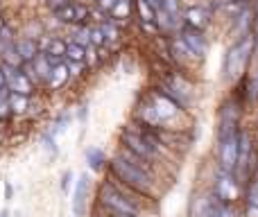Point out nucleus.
I'll return each instance as SVG.
<instances>
[{
	"instance_id": "24",
	"label": "nucleus",
	"mask_w": 258,
	"mask_h": 217,
	"mask_svg": "<svg viewBox=\"0 0 258 217\" xmlns=\"http://www.w3.org/2000/svg\"><path fill=\"white\" fill-rule=\"evenodd\" d=\"M247 204L258 206V179H254V181L247 186Z\"/></svg>"
},
{
	"instance_id": "9",
	"label": "nucleus",
	"mask_w": 258,
	"mask_h": 217,
	"mask_svg": "<svg viewBox=\"0 0 258 217\" xmlns=\"http://www.w3.org/2000/svg\"><path fill=\"white\" fill-rule=\"evenodd\" d=\"M183 25L204 32L211 25V12L206 7H202V5H192V7H188L183 12Z\"/></svg>"
},
{
	"instance_id": "32",
	"label": "nucleus",
	"mask_w": 258,
	"mask_h": 217,
	"mask_svg": "<svg viewBox=\"0 0 258 217\" xmlns=\"http://www.w3.org/2000/svg\"><path fill=\"white\" fill-rule=\"evenodd\" d=\"M145 3H150L154 9H159V7H161V0H145Z\"/></svg>"
},
{
	"instance_id": "33",
	"label": "nucleus",
	"mask_w": 258,
	"mask_h": 217,
	"mask_svg": "<svg viewBox=\"0 0 258 217\" xmlns=\"http://www.w3.org/2000/svg\"><path fill=\"white\" fill-rule=\"evenodd\" d=\"M0 217H9V213L7 210H0Z\"/></svg>"
},
{
	"instance_id": "27",
	"label": "nucleus",
	"mask_w": 258,
	"mask_h": 217,
	"mask_svg": "<svg viewBox=\"0 0 258 217\" xmlns=\"http://www.w3.org/2000/svg\"><path fill=\"white\" fill-rule=\"evenodd\" d=\"M43 145H45V150H48V152L57 154V145H54V133H52V131L45 133V136H43Z\"/></svg>"
},
{
	"instance_id": "7",
	"label": "nucleus",
	"mask_w": 258,
	"mask_h": 217,
	"mask_svg": "<svg viewBox=\"0 0 258 217\" xmlns=\"http://www.w3.org/2000/svg\"><path fill=\"white\" fill-rule=\"evenodd\" d=\"M5 75H7V89L9 93H18V95H25V98H30L32 93H34V84H32V77L27 75L23 68H9L5 66Z\"/></svg>"
},
{
	"instance_id": "14",
	"label": "nucleus",
	"mask_w": 258,
	"mask_h": 217,
	"mask_svg": "<svg viewBox=\"0 0 258 217\" xmlns=\"http://www.w3.org/2000/svg\"><path fill=\"white\" fill-rule=\"evenodd\" d=\"M66 61L68 63H84L86 61V48L75 41H68V50H66Z\"/></svg>"
},
{
	"instance_id": "21",
	"label": "nucleus",
	"mask_w": 258,
	"mask_h": 217,
	"mask_svg": "<svg viewBox=\"0 0 258 217\" xmlns=\"http://www.w3.org/2000/svg\"><path fill=\"white\" fill-rule=\"evenodd\" d=\"M54 18H57L59 23H77L75 18V5H66V7H61L59 12H54Z\"/></svg>"
},
{
	"instance_id": "11",
	"label": "nucleus",
	"mask_w": 258,
	"mask_h": 217,
	"mask_svg": "<svg viewBox=\"0 0 258 217\" xmlns=\"http://www.w3.org/2000/svg\"><path fill=\"white\" fill-rule=\"evenodd\" d=\"M68 77H71V63H59V66H54L52 68V73H50V77H48V89H52V91H57V89H61L63 84L68 82Z\"/></svg>"
},
{
	"instance_id": "16",
	"label": "nucleus",
	"mask_w": 258,
	"mask_h": 217,
	"mask_svg": "<svg viewBox=\"0 0 258 217\" xmlns=\"http://www.w3.org/2000/svg\"><path fill=\"white\" fill-rule=\"evenodd\" d=\"M66 50H68V41L63 39H48V43H45V54H52V57L66 59Z\"/></svg>"
},
{
	"instance_id": "15",
	"label": "nucleus",
	"mask_w": 258,
	"mask_h": 217,
	"mask_svg": "<svg viewBox=\"0 0 258 217\" xmlns=\"http://www.w3.org/2000/svg\"><path fill=\"white\" fill-rule=\"evenodd\" d=\"M86 163H89L91 170H100L107 163V154L102 150H98V147H89L86 150Z\"/></svg>"
},
{
	"instance_id": "12",
	"label": "nucleus",
	"mask_w": 258,
	"mask_h": 217,
	"mask_svg": "<svg viewBox=\"0 0 258 217\" xmlns=\"http://www.w3.org/2000/svg\"><path fill=\"white\" fill-rule=\"evenodd\" d=\"M14 45H16L18 54H21L23 63H32L36 57H39V45H36L34 39H21V41H14Z\"/></svg>"
},
{
	"instance_id": "1",
	"label": "nucleus",
	"mask_w": 258,
	"mask_h": 217,
	"mask_svg": "<svg viewBox=\"0 0 258 217\" xmlns=\"http://www.w3.org/2000/svg\"><path fill=\"white\" fill-rule=\"evenodd\" d=\"M109 170L111 177L116 179L120 186L134 190L141 197H152L154 195V170L152 163L138 159L132 152H120L118 156H113L109 161Z\"/></svg>"
},
{
	"instance_id": "2",
	"label": "nucleus",
	"mask_w": 258,
	"mask_h": 217,
	"mask_svg": "<svg viewBox=\"0 0 258 217\" xmlns=\"http://www.w3.org/2000/svg\"><path fill=\"white\" fill-rule=\"evenodd\" d=\"M181 107L174 102L172 98L163 93V91H152L141 104H138V120H141L145 127H152V129H165L163 124H168L170 120H174L179 113H181Z\"/></svg>"
},
{
	"instance_id": "34",
	"label": "nucleus",
	"mask_w": 258,
	"mask_h": 217,
	"mask_svg": "<svg viewBox=\"0 0 258 217\" xmlns=\"http://www.w3.org/2000/svg\"><path fill=\"white\" fill-rule=\"evenodd\" d=\"M3 25H5V23H3V18H0V30H3Z\"/></svg>"
},
{
	"instance_id": "25",
	"label": "nucleus",
	"mask_w": 258,
	"mask_h": 217,
	"mask_svg": "<svg viewBox=\"0 0 258 217\" xmlns=\"http://www.w3.org/2000/svg\"><path fill=\"white\" fill-rule=\"evenodd\" d=\"M75 5V18H77V23H84L86 18L91 16V9L86 7V5H82V3H73Z\"/></svg>"
},
{
	"instance_id": "19",
	"label": "nucleus",
	"mask_w": 258,
	"mask_h": 217,
	"mask_svg": "<svg viewBox=\"0 0 258 217\" xmlns=\"http://www.w3.org/2000/svg\"><path fill=\"white\" fill-rule=\"evenodd\" d=\"M27 102H30V100H27L25 95L9 93V109H12V113H23V111L27 109Z\"/></svg>"
},
{
	"instance_id": "18",
	"label": "nucleus",
	"mask_w": 258,
	"mask_h": 217,
	"mask_svg": "<svg viewBox=\"0 0 258 217\" xmlns=\"http://www.w3.org/2000/svg\"><path fill=\"white\" fill-rule=\"evenodd\" d=\"M129 12H132V0H120V3L113 7V12H111L113 23H116V21H127Z\"/></svg>"
},
{
	"instance_id": "30",
	"label": "nucleus",
	"mask_w": 258,
	"mask_h": 217,
	"mask_svg": "<svg viewBox=\"0 0 258 217\" xmlns=\"http://www.w3.org/2000/svg\"><path fill=\"white\" fill-rule=\"evenodd\" d=\"M245 217H258V206H254V204H247V208H245Z\"/></svg>"
},
{
	"instance_id": "22",
	"label": "nucleus",
	"mask_w": 258,
	"mask_h": 217,
	"mask_svg": "<svg viewBox=\"0 0 258 217\" xmlns=\"http://www.w3.org/2000/svg\"><path fill=\"white\" fill-rule=\"evenodd\" d=\"M161 12L170 14V16L181 18V0H161Z\"/></svg>"
},
{
	"instance_id": "17",
	"label": "nucleus",
	"mask_w": 258,
	"mask_h": 217,
	"mask_svg": "<svg viewBox=\"0 0 258 217\" xmlns=\"http://www.w3.org/2000/svg\"><path fill=\"white\" fill-rule=\"evenodd\" d=\"M136 9H138V16H141V21L156 23V9L152 7L150 3H145V0H136Z\"/></svg>"
},
{
	"instance_id": "28",
	"label": "nucleus",
	"mask_w": 258,
	"mask_h": 217,
	"mask_svg": "<svg viewBox=\"0 0 258 217\" xmlns=\"http://www.w3.org/2000/svg\"><path fill=\"white\" fill-rule=\"evenodd\" d=\"M95 3H98V7L102 9V12H109V14H111L113 7H116L120 0H95Z\"/></svg>"
},
{
	"instance_id": "6",
	"label": "nucleus",
	"mask_w": 258,
	"mask_h": 217,
	"mask_svg": "<svg viewBox=\"0 0 258 217\" xmlns=\"http://www.w3.org/2000/svg\"><path fill=\"white\" fill-rule=\"evenodd\" d=\"M240 190H242V183L238 181L236 174L229 172V170L218 168V172H215V183H213L215 195L222 201H227V204H233V201L240 197Z\"/></svg>"
},
{
	"instance_id": "5",
	"label": "nucleus",
	"mask_w": 258,
	"mask_h": 217,
	"mask_svg": "<svg viewBox=\"0 0 258 217\" xmlns=\"http://www.w3.org/2000/svg\"><path fill=\"white\" fill-rule=\"evenodd\" d=\"M233 204L222 201L215 192H204L190 204V217H236Z\"/></svg>"
},
{
	"instance_id": "10",
	"label": "nucleus",
	"mask_w": 258,
	"mask_h": 217,
	"mask_svg": "<svg viewBox=\"0 0 258 217\" xmlns=\"http://www.w3.org/2000/svg\"><path fill=\"white\" fill-rule=\"evenodd\" d=\"M30 70H32V73H27V75H30L32 80H43V82H48L50 73H52V63H50L48 54L41 52L39 57H36L34 61L30 63Z\"/></svg>"
},
{
	"instance_id": "8",
	"label": "nucleus",
	"mask_w": 258,
	"mask_h": 217,
	"mask_svg": "<svg viewBox=\"0 0 258 217\" xmlns=\"http://www.w3.org/2000/svg\"><path fill=\"white\" fill-rule=\"evenodd\" d=\"M181 39H183V43L188 45V50L192 52V57H204V54L209 52V41H206L204 32L183 25L181 27Z\"/></svg>"
},
{
	"instance_id": "3",
	"label": "nucleus",
	"mask_w": 258,
	"mask_h": 217,
	"mask_svg": "<svg viewBox=\"0 0 258 217\" xmlns=\"http://www.w3.org/2000/svg\"><path fill=\"white\" fill-rule=\"evenodd\" d=\"M256 54V34L242 36V39H236V43L227 50L222 61V77L227 82H238L242 75H245L247 66H249L251 57Z\"/></svg>"
},
{
	"instance_id": "4",
	"label": "nucleus",
	"mask_w": 258,
	"mask_h": 217,
	"mask_svg": "<svg viewBox=\"0 0 258 217\" xmlns=\"http://www.w3.org/2000/svg\"><path fill=\"white\" fill-rule=\"evenodd\" d=\"M129 195H136L134 190L120 186V183H104L100 188V204L107 208V213H116V215H143V206L141 201L132 199ZM141 197V195H136Z\"/></svg>"
},
{
	"instance_id": "35",
	"label": "nucleus",
	"mask_w": 258,
	"mask_h": 217,
	"mask_svg": "<svg viewBox=\"0 0 258 217\" xmlns=\"http://www.w3.org/2000/svg\"><path fill=\"white\" fill-rule=\"evenodd\" d=\"M107 217H111V215H109V213H107Z\"/></svg>"
},
{
	"instance_id": "31",
	"label": "nucleus",
	"mask_w": 258,
	"mask_h": 217,
	"mask_svg": "<svg viewBox=\"0 0 258 217\" xmlns=\"http://www.w3.org/2000/svg\"><path fill=\"white\" fill-rule=\"evenodd\" d=\"M86 61H89V63L95 61V48H93V45H89V48H86Z\"/></svg>"
},
{
	"instance_id": "20",
	"label": "nucleus",
	"mask_w": 258,
	"mask_h": 217,
	"mask_svg": "<svg viewBox=\"0 0 258 217\" xmlns=\"http://www.w3.org/2000/svg\"><path fill=\"white\" fill-rule=\"evenodd\" d=\"M89 36H91V45H93V48H102V45L107 43V36H104L102 25L89 27Z\"/></svg>"
},
{
	"instance_id": "29",
	"label": "nucleus",
	"mask_w": 258,
	"mask_h": 217,
	"mask_svg": "<svg viewBox=\"0 0 258 217\" xmlns=\"http://www.w3.org/2000/svg\"><path fill=\"white\" fill-rule=\"evenodd\" d=\"M71 181H73V172H71V170H66V172H63V177H61V188L66 192H68V186H71Z\"/></svg>"
},
{
	"instance_id": "13",
	"label": "nucleus",
	"mask_w": 258,
	"mask_h": 217,
	"mask_svg": "<svg viewBox=\"0 0 258 217\" xmlns=\"http://www.w3.org/2000/svg\"><path fill=\"white\" fill-rule=\"evenodd\" d=\"M89 186H91L89 174H82L77 186H75V213L77 215H82V206H84L86 195H89Z\"/></svg>"
},
{
	"instance_id": "23",
	"label": "nucleus",
	"mask_w": 258,
	"mask_h": 217,
	"mask_svg": "<svg viewBox=\"0 0 258 217\" xmlns=\"http://www.w3.org/2000/svg\"><path fill=\"white\" fill-rule=\"evenodd\" d=\"M102 30H104V36H107V43H111V41H118V36H120V30H118V25L113 21L102 23Z\"/></svg>"
},
{
	"instance_id": "26",
	"label": "nucleus",
	"mask_w": 258,
	"mask_h": 217,
	"mask_svg": "<svg viewBox=\"0 0 258 217\" xmlns=\"http://www.w3.org/2000/svg\"><path fill=\"white\" fill-rule=\"evenodd\" d=\"M73 0H45V5H48V9H52V14L54 12H59L61 7H66V5H71Z\"/></svg>"
}]
</instances>
